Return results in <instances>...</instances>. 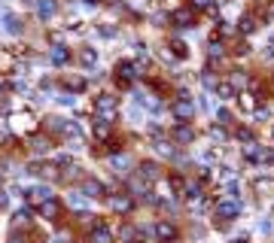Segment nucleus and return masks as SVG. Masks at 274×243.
Listing matches in <instances>:
<instances>
[{"label": "nucleus", "instance_id": "f257e3e1", "mask_svg": "<svg viewBox=\"0 0 274 243\" xmlns=\"http://www.w3.org/2000/svg\"><path fill=\"white\" fill-rule=\"evenodd\" d=\"M244 158L253 161V164H268V161H274V152H271L268 146H259V143L250 140V143L244 146Z\"/></svg>", "mask_w": 274, "mask_h": 243}, {"label": "nucleus", "instance_id": "f03ea898", "mask_svg": "<svg viewBox=\"0 0 274 243\" xmlns=\"http://www.w3.org/2000/svg\"><path fill=\"white\" fill-rule=\"evenodd\" d=\"M134 79H140V67L131 64V61H119L116 64V82L119 85H131Z\"/></svg>", "mask_w": 274, "mask_h": 243}, {"label": "nucleus", "instance_id": "7ed1b4c3", "mask_svg": "<svg viewBox=\"0 0 274 243\" xmlns=\"http://www.w3.org/2000/svg\"><path fill=\"white\" fill-rule=\"evenodd\" d=\"M171 113H174V119H177V122H189L192 115H195V103H192L186 95H183V97L174 103V107H171Z\"/></svg>", "mask_w": 274, "mask_h": 243}, {"label": "nucleus", "instance_id": "20e7f679", "mask_svg": "<svg viewBox=\"0 0 274 243\" xmlns=\"http://www.w3.org/2000/svg\"><path fill=\"white\" fill-rule=\"evenodd\" d=\"M171 21H174L177 28H192V25H195V9H192V6H180V9L171 13Z\"/></svg>", "mask_w": 274, "mask_h": 243}, {"label": "nucleus", "instance_id": "39448f33", "mask_svg": "<svg viewBox=\"0 0 274 243\" xmlns=\"http://www.w3.org/2000/svg\"><path fill=\"white\" fill-rule=\"evenodd\" d=\"M153 234H155V240H162V243H171V240H177V228L171 225V222H155V228H153Z\"/></svg>", "mask_w": 274, "mask_h": 243}, {"label": "nucleus", "instance_id": "423d86ee", "mask_svg": "<svg viewBox=\"0 0 274 243\" xmlns=\"http://www.w3.org/2000/svg\"><path fill=\"white\" fill-rule=\"evenodd\" d=\"M9 122H13V128L16 131H34V115L31 113H13V119H9Z\"/></svg>", "mask_w": 274, "mask_h": 243}, {"label": "nucleus", "instance_id": "0eeeda50", "mask_svg": "<svg viewBox=\"0 0 274 243\" xmlns=\"http://www.w3.org/2000/svg\"><path fill=\"white\" fill-rule=\"evenodd\" d=\"M34 3H37V16H40L43 21L58 13V3H55V0H34Z\"/></svg>", "mask_w": 274, "mask_h": 243}, {"label": "nucleus", "instance_id": "6e6552de", "mask_svg": "<svg viewBox=\"0 0 274 243\" xmlns=\"http://www.w3.org/2000/svg\"><path fill=\"white\" fill-rule=\"evenodd\" d=\"M49 61H52L55 67H61V64L70 61V52H67V46H52V49H49Z\"/></svg>", "mask_w": 274, "mask_h": 243}, {"label": "nucleus", "instance_id": "1a4fd4ad", "mask_svg": "<svg viewBox=\"0 0 274 243\" xmlns=\"http://www.w3.org/2000/svg\"><path fill=\"white\" fill-rule=\"evenodd\" d=\"M238 213H241V207H238L235 201H220L216 204V216H223V219H235Z\"/></svg>", "mask_w": 274, "mask_h": 243}, {"label": "nucleus", "instance_id": "9d476101", "mask_svg": "<svg viewBox=\"0 0 274 243\" xmlns=\"http://www.w3.org/2000/svg\"><path fill=\"white\" fill-rule=\"evenodd\" d=\"M83 194H86V198H104V182L86 179V182H83Z\"/></svg>", "mask_w": 274, "mask_h": 243}, {"label": "nucleus", "instance_id": "9b49d317", "mask_svg": "<svg viewBox=\"0 0 274 243\" xmlns=\"http://www.w3.org/2000/svg\"><path fill=\"white\" fill-rule=\"evenodd\" d=\"M49 198H52V192H49V189H43V186H37V189H31V192H28V204H34V207L46 204Z\"/></svg>", "mask_w": 274, "mask_h": 243}, {"label": "nucleus", "instance_id": "f8f14e48", "mask_svg": "<svg viewBox=\"0 0 274 243\" xmlns=\"http://www.w3.org/2000/svg\"><path fill=\"white\" fill-rule=\"evenodd\" d=\"M110 207H113L116 213H128L134 204H131V198H128V194H113V198H110Z\"/></svg>", "mask_w": 274, "mask_h": 243}, {"label": "nucleus", "instance_id": "ddd939ff", "mask_svg": "<svg viewBox=\"0 0 274 243\" xmlns=\"http://www.w3.org/2000/svg\"><path fill=\"white\" fill-rule=\"evenodd\" d=\"M91 243H113L110 228H107V225H98V228H91Z\"/></svg>", "mask_w": 274, "mask_h": 243}, {"label": "nucleus", "instance_id": "4468645a", "mask_svg": "<svg viewBox=\"0 0 274 243\" xmlns=\"http://www.w3.org/2000/svg\"><path fill=\"white\" fill-rule=\"evenodd\" d=\"M174 140L177 143H192V140H195V131H192L189 125H180V128L174 131Z\"/></svg>", "mask_w": 274, "mask_h": 243}, {"label": "nucleus", "instance_id": "2eb2a0df", "mask_svg": "<svg viewBox=\"0 0 274 243\" xmlns=\"http://www.w3.org/2000/svg\"><path fill=\"white\" fill-rule=\"evenodd\" d=\"M225 82H228V85H232L235 91H241V88L247 85V76H244L241 70H232V73H228V76H225Z\"/></svg>", "mask_w": 274, "mask_h": 243}, {"label": "nucleus", "instance_id": "dca6fc26", "mask_svg": "<svg viewBox=\"0 0 274 243\" xmlns=\"http://www.w3.org/2000/svg\"><path fill=\"white\" fill-rule=\"evenodd\" d=\"M40 216H43V219H55V216H58V201L49 198L46 204H40Z\"/></svg>", "mask_w": 274, "mask_h": 243}, {"label": "nucleus", "instance_id": "f3484780", "mask_svg": "<svg viewBox=\"0 0 274 243\" xmlns=\"http://www.w3.org/2000/svg\"><path fill=\"white\" fill-rule=\"evenodd\" d=\"M140 177H143L146 182L158 179V177H162V173H158V164H153V161H150V164H140Z\"/></svg>", "mask_w": 274, "mask_h": 243}, {"label": "nucleus", "instance_id": "a211bd4d", "mask_svg": "<svg viewBox=\"0 0 274 243\" xmlns=\"http://www.w3.org/2000/svg\"><path fill=\"white\" fill-rule=\"evenodd\" d=\"M79 64H83V67H95L98 64V52L95 49H83V52H79Z\"/></svg>", "mask_w": 274, "mask_h": 243}, {"label": "nucleus", "instance_id": "6ab92c4d", "mask_svg": "<svg viewBox=\"0 0 274 243\" xmlns=\"http://www.w3.org/2000/svg\"><path fill=\"white\" fill-rule=\"evenodd\" d=\"M3 28L9 33H21V18L18 16H3Z\"/></svg>", "mask_w": 274, "mask_h": 243}, {"label": "nucleus", "instance_id": "aec40b11", "mask_svg": "<svg viewBox=\"0 0 274 243\" xmlns=\"http://www.w3.org/2000/svg\"><path fill=\"white\" fill-rule=\"evenodd\" d=\"M189 6L195 9V13H198V9H210V13H213V0H189Z\"/></svg>", "mask_w": 274, "mask_h": 243}, {"label": "nucleus", "instance_id": "412c9836", "mask_svg": "<svg viewBox=\"0 0 274 243\" xmlns=\"http://www.w3.org/2000/svg\"><path fill=\"white\" fill-rule=\"evenodd\" d=\"M49 149H52V143H46L43 137H37V140H34V152H37V155H43V152H49Z\"/></svg>", "mask_w": 274, "mask_h": 243}, {"label": "nucleus", "instance_id": "4be33fe9", "mask_svg": "<svg viewBox=\"0 0 274 243\" xmlns=\"http://www.w3.org/2000/svg\"><path fill=\"white\" fill-rule=\"evenodd\" d=\"M67 88H73V91H83L86 88V82L79 76H67Z\"/></svg>", "mask_w": 274, "mask_h": 243}, {"label": "nucleus", "instance_id": "5701e85b", "mask_svg": "<svg viewBox=\"0 0 274 243\" xmlns=\"http://www.w3.org/2000/svg\"><path fill=\"white\" fill-rule=\"evenodd\" d=\"M207 55H210V61L223 58V55H225V52H223V43H210V52H207Z\"/></svg>", "mask_w": 274, "mask_h": 243}, {"label": "nucleus", "instance_id": "b1692460", "mask_svg": "<svg viewBox=\"0 0 274 243\" xmlns=\"http://www.w3.org/2000/svg\"><path fill=\"white\" fill-rule=\"evenodd\" d=\"M28 219H31V210H18V213L13 216V222H16V225H28Z\"/></svg>", "mask_w": 274, "mask_h": 243}, {"label": "nucleus", "instance_id": "393cba45", "mask_svg": "<svg viewBox=\"0 0 274 243\" xmlns=\"http://www.w3.org/2000/svg\"><path fill=\"white\" fill-rule=\"evenodd\" d=\"M253 28H256V21H253V16H244V18H241V31H244V33H250Z\"/></svg>", "mask_w": 274, "mask_h": 243}, {"label": "nucleus", "instance_id": "a878e982", "mask_svg": "<svg viewBox=\"0 0 274 243\" xmlns=\"http://www.w3.org/2000/svg\"><path fill=\"white\" fill-rule=\"evenodd\" d=\"M216 33H223V37H232L235 28H232V25H223V28H216Z\"/></svg>", "mask_w": 274, "mask_h": 243}, {"label": "nucleus", "instance_id": "bb28decb", "mask_svg": "<svg viewBox=\"0 0 274 243\" xmlns=\"http://www.w3.org/2000/svg\"><path fill=\"white\" fill-rule=\"evenodd\" d=\"M0 207H6V192H0Z\"/></svg>", "mask_w": 274, "mask_h": 243}, {"label": "nucleus", "instance_id": "cd10ccee", "mask_svg": "<svg viewBox=\"0 0 274 243\" xmlns=\"http://www.w3.org/2000/svg\"><path fill=\"white\" fill-rule=\"evenodd\" d=\"M9 243H21V237H18V234H13V240H9Z\"/></svg>", "mask_w": 274, "mask_h": 243}, {"label": "nucleus", "instance_id": "c85d7f7f", "mask_svg": "<svg viewBox=\"0 0 274 243\" xmlns=\"http://www.w3.org/2000/svg\"><path fill=\"white\" fill-rule=\"evenodd\" d=\"M28 3H34V0H28Z\"/></svg>", "mask_w": 274, "mask_h": 243}, {"label": "nucleus", "instance_id": "c756f323", "mask_svg": "<svg viewBox=\"0 0 274 243\" xmlns=\"http://www.w3.org/2000/svg\"><path fill=\"white\" fill-rule=\"evenodd\" d=\"M271 134H274V128H271Z\"/></svg>", "mask_w": 274, "mask_h": 243}, {"label": "nucleus", "instance_id": "7c9ffc66", "mask_svg": "<svg viewBox=\"0 0 274 243\" xmlns=\"http://www.w3.org/2000/svg\"><path fill=\"white\" fill-rule=\"evenodd\" d=\"M146 3H150V0H146Z\"/></svg>", "mask_w": 274, "mask_h": 243}]
</instances>
